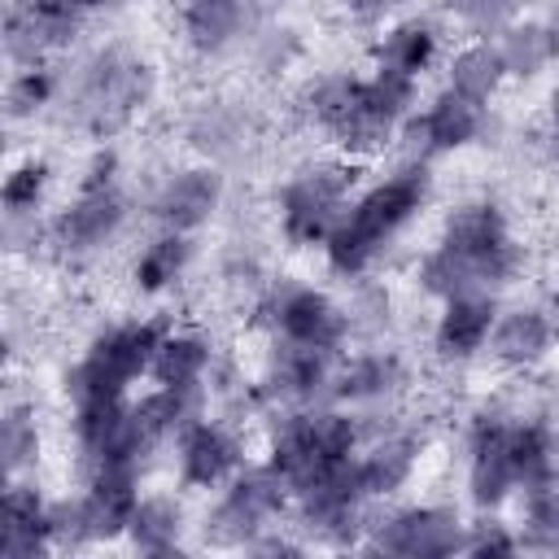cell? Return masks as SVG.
Masks as SVG:
<instances>
[{
    "label": "cell",
    "mask_w": 559,
    "mask_h": 559,
    "mask_svg": "<svg viewBox=\"0 0 559 559\" xmlns=\"http://www.w3.org/2000/svg\"><path fill=\"white\" fill-rule=\"evenodd\" d=\"M419 197H424V170H406V175H397V179L371 188V192L354 205V214H349L341 227L328 231V253H332V262H336L341 271L367 266V258L376 253V245L419 205Z\"/></svg>",
    "instance_id": "1"
},
{
    "label": "cell",
    "mask_w": 559,
    "mask_h": 559,
    "mask_svg": "<svg viewBox=\"0 0 559 559\" xmlns=\"http://www.w3.org/2000/svg\"><path fill=\"white\" fill-rule=\"evenodd\" d=\"M157 349H162V345H157V332H153V328H122V332L105 336V341L92 349V358H87L83 367H74L70 393H74L79 402H83V397H118L122 384L157 358Z\"/></svg>",
    "instance_id": "2"
},
{
    "label": "cell",
    "mask_w": 559,
    "mask_h": 559,
    "mask_svg": "<svg viewBox=\"0 0 559 559\" xmlns=\"http://www.w3.org/2000/svg\"><path fill=\"white\" fill-rule=\"evenodd\" d=\"M445 249L472 271L476 284H498V280H507L511 266H515V249H511L507 227H502V218H498L493 205H472V210H463V214L450 223V231H445Z\"/></svg>",
    "instance_id": "3"
},
{
    "label": "cell",
    "mask_w": 559,
    "mask_h": 559,
    "mask_svg": "<svg viewBox=\"0 0 559 559\" xmlns=\"http://www.w3.org/2000/svg\"><path fill=\"white\" fill-rule=\"evenodd\" d=\"M459 546V524L450 511H406L380 533V550L411 555V559H437Z\"/></svg>",
    "instance_id": "4"
},
{
    "label": "cell",
    "mask_w": 559,
    "mask_h": 559,
    "mask_svg": "<svg viewBox=\"0 0 559 559\" xmlns=\"http://www.w3.org/2000/svg\"><path fill=\"white\" fill-rule=\"evenodd\" d=\"M280 502H284L280 476H271V472L245 476V480L227 493V502L218 507V515H214V537H218V542H240V537L253 533V524L266 520Z\"/></svg>",
    "instance_id": "5"
},
{
    "label": "cell",
    "mask_w": 559,
    "mask_h": 559,
    "mask_svg": "<svg viewBox=\"0 0 559 559\" xmlns=\"http://www.w3.org/2000/svg\"><path fill=\"white\" fill-rule=\"evenodd\" d=\"M341 188H345V179L336 170H323V175H310V179L293 183L288 188V236L293 240H319L332 223Z\"/></svg>",
    "instance_id": "6"
},
{
    "label": "cell",
    "mask_w": 559,
    "mask_h": 559,
    "mask_svg": "<svg viewBox=\"0 0 559 559\" xmlns=\"http://www.w3.org/2000/svg\"><path fill=\"white\" fill-rule=\"evenodd\" d=\"M515 480V463H511V432L502 424H480L476 428V454H472V493L480 507L498 502Z\"/></svg>",
    "instance_id": "7"
},
{
    "label": "cell",
    "mask_w": 559,
    "mask_h": 559,
    "mask_svg": "<svg viewBox=\"0 0 559 559\" xmlns=\"http://www.w3.org/2000/svg\"><path fill=\"white\" fill-rule=\"evenodd\" d=\"M476 127H480V100H472V96H463V92L450 87V92L428 109V118L411 127V135H424L428 148H454V144L472 140Z\"/></svg>",
    "instance_id": "8"
},
{
    "label": "cell",
    "mask_w": 559,
    "mask_h": 559,
    "mask_svg": "<svg viewBox=\"0 0 559 559\" xmlns=\"http://www.w3.org/2000/svg\"><path fill=\"white\" fill-rule=\"evenodd\" d=\"M280 319H284V332H288L297 345L328 349V345H336V336H341V314H336L332 301L319 297V293H293V297L284 301Z\"/></svg>",
    "instance_id": "9"
},
{
    "label": "cell",
    "mask_w": 559,
    "mask_h": 559,
    "mask_svg": "<svg viewBox=\"0 0 559 559\" xmlns=\"http://www.w3.org/2000/svg\"><path fill=\"white\" fill-rule=\"evenodd\" d=\"M214 201H218V179H214L210 170H188V175H179V179L162 192L157 214H162L166 223H175V227H197V223L214 210Z\"/></svg>",
    "instance_id": "10"
},
{
    "label": "cell",
    "mask_w": 559,
    "mask_h": 559,
    "mask_svg": "<svg viewBox=\"0 0 559 559\" xmlns=\"http://www.w3.org/2000/svg\"><path fill=\"white\" fill-rule=\"evenodd\" d=\"M118 218H122V205H118V197H114L109 188L83 192V201L61 218V236H66V245H74V249H87V245L105 240V236L118 227Z\"/></svg>",
    "instance_id": "11"
},
{
    "label": "cell",
    "mask_w": 559,
    "mask_h": 559,
    "mask_svg": "<svg viewBox=\"0 0 559 559\" xmlns=\"http://www.w3.org/2000/svg\"><path fill=\"white\" fill-rule=\"evenodd\" d=\"M489 319H493V306L480 301V297H454L441 328H437V345L445 354H472L485 332H489Z\"/></svg>",
    "instance_id": "12"
},
{
    "label": "cell",
    "mask_w": 559,
    "mask_h": 559,
    "mask_svg": "<svg viewBox=\"0 0 559 559\" xmlns=\"http://www.w3.org/2000/svg\"><path fill=\"white\" fill-rule=\"evenodd\" d=\"M231 463H236V445L223 432H214V428H192L188 432V441H183V472H188L192 485L223 480L231 472Z\"/></svg>",
    "instance_id": "13"
},
{
    "label": "cell",
    "mask_w": 559,
    "mask_h": 559,
    "mask_svg": "<svg viewBox=\"0 0 559 559\" xmlns=\"http://www.w3.org/2000/svg\"><path fill=\"white\" fill-rule=\"evenodd\" d=\"M511 463H515V480L533 485L537 493L550 489V480H555V450H550V437L542 428L511 432Z\"/></svg>",
    "instance_id": "14"
},
{
    "label": "cell",
    "mask_w": 559,
    "mask_h": 559,
    "mask_svg": "<svg viewBox=\"0 0 559 559\" xmlns=\"http://www.w3.org/2000/svg\"><path fill=\"white\" fill-rule=\"evenodd\" d=\"M493 345H498V354H502V358H511V362H528V358H537V354L550 345V328H546V319H542V314L520 310V314L502 319V328H498Z\"/></svg>",
    "instance_id": "15"
},
{
    "label": "cell",
    "mask_w": 559,
    "mask_h": 559,
    "mask_svg": "<svg viewBox=\"0 0 559 559\" xmlns=\"http://www.w3.org/2000/svg\"><path fill=\"white\" fill-rule=\"evenodd\" d=\"M240 22V0H192L188 4V35L197 48H218Z\"/></svg>",
    "instance_id": "16"
},
{
    "label": "cell",
    "mask_w": 559,
    "mask_h": 559,
    "mask_svg": "<svg viewBox=\"0 0 559 559\" xmlns=\"http://www.w3.org/2000/svg\"><path fill=\"white\" fill-rule=\"evenodd\" d=\"M201 367H205V345H201V341H192V336L166 341V345L157 349V358H153L157 380H162V384H170V389H188V384L201 376Z\"/></svg>",
    "instance_id": "17"
},
{
    "label": "cell",
    "mask_w": 559,
    "mask_h": 559,
    "mask_svg": "<svg viewBox=\"0 0 559 559\" xmlns=\"http://www.w3.org/2000/svg\"><path fill=\"white\" fill-rule=\"evenodd\" d=\"M131 533H135V546L140 550L166 555L175 546V537H179V511L170 502H144L131 515Z\"/></svg>",
    "instance_id": "18"
},
{
    "label": "cell",
    "mask_w": 559,
    "mask_h": 559,
    "mask_svg": "<svg viewBox=\"0 0 559 559\" xmlns=\"http://www.w3.org/2000/svg\"><path fill=\"white\" fill-rule=\"evenodd\" d=\"M502 70H507L502 52H493V48H467L454 61V92H463L472 100H485L493 92V83H498Z\"/></svg>",
    "instance_id": "19"
},
{
    "label": "cell",
    "mask_w": 559,
    "mask_h": 559,
    "mask_svg": "<svg viewBox=\"0 0 559 559\" xmlns=\"http://www.w3.org/2000/svg\"><path fill=\"white\" fill-rule=\"evenodd\" d=\"M411 472V445L397 441V445H384L376 450L367 463H358V489L362 493H389L402 485V476Z\"/></svg>",
    "instance_id": "20"
},
{
    "label": "cell",
    "mask_w": 559,
    "mask_h": 559,
    "mask_svg": "<svg viewBox=\"0 0 559 559\" xmlns=\"http://www.w3.org/2000/svg\"><path fill=\"white\" fill-rule=\"evenodd\" d=\"M550 52H555L550 31H542V26H524V31H511V35H507L502 61H507V70H515V74H533Z\"/></svg>",
    "instance_id": "21"
},
{
    "label": "cell",
    "mask_w": 559,
    "mask_h": 559,
    "mask_svg": "<svg viewBox=\"0 0 559 559\" xmlns=\"http://www.w3.org/2000/svg\"><path fill=\"white\" fill-rule=\"evenodd\" d=\"M428 57H432V35L424 26H415V22L411 26H397L389 35V44H384V66H393L402 74H415Z\"/></svg>",
    "instance_id": "22"
},
{
    "label": "cell",
    "mask_w": 559,
    "mask_h": 559,
    "mask_svg": "<svg viewBox=\"0 0 559 559\" xmlns=\"http://www.w3.org/2000/svg\"><path fill=\"white\" fill-rule=\"evenodd\" d=\"M362 96H367V105L380 114V118H397L402 109H406V100H411V74H402V70H393V66H384L371 83H362Z\"/></svg>",
    "instance_id": "23"
},
{
    "label": "cell",
    "mask_w": 559,
    "mask_h": 559,
    "mask_svg": "<svg viewBox=\"0 0 559 559\" xmlns=\"http://www.w3.org/2000/svg\"><path fill=\"white\" fill-rule=\"evenodd\" d=\"M183 258H188V245L183 240H157L148 253H144V262H140V284L144 288H162L166 280H175V271L183 266Z\"/></svg>",
    "instance_id": "24"
},
{
    "label": "cell",
    "mask_w": 559,
    "mask_h": 559,
    "mask_svg": "<svg viewBox=\"0 0 559 559\" xmlns=\"http://www.w3.org/2000/svg\"><path fill=\"white\" fill-rule=\"evenodd\" d=\"M306 424H310L314 450H319L323 459L341 463V459L349 454V445H354V428H349V419H341V415H314V419H306Z\"/></svg>",
    "instance_id": "25"
},
{
    "label": "cell",
    "mask_w": 559,
    "mask_h": 559,
    "mask_svg": "<svg viewBox=\"0 0 559 559\" xmlns=\"http://www.w3.org/2000/svg\"><path fill=\"white\" fill-rule=\"evenodd\" d=\"M319 376H323V349H314V345L288 349V358H284V384H288V389L306 393V389L319 384Z\"/></svg>",
    "instance_id": "26"
},
{
    "label": "cell",
    "mask_w": 559,
    "mask_h": 559,
    "mask_svg": "<svg viewBox=\"0 0 559 559\" xmlns=\"http://www.w3.org/2000/svg\"><path fill=\"white\" fill-rule=\"evenodd\" d=\"M35 450V428L26 419V411H13L0 428V454H4V467H17L26 454Z\"/></svg>",
    "instance_id": "27"
},
{
    "label": "cell",
    "mask_w": 559,
    "mask_h": 559,
    "mask_svg": "<svg viewBox=\"0 0 559 559\" xmlns=\"http://www.w3.org/2000/svg\"><path fill=\"white\" fill-rule=\"evenodd\" d=\"M528 533L537 546H559V493H537L533 498V511H528Z\"/></svg>",
    "instance_id": "28"
},
{
    "label": "cell",
    "mask_w": 559,
    "mask_h": 559,
    "mask_svg": "<svg viewBox=\"0 0 559 559\" xmlns=\"http://www.w3.org/2000/svg\"><path fill=\"white\" fill-rule=\"evenodd\" d=\"M389 376H393V367H389V362H380V358H367V362H358L354 371H345V380H341V393H345V397L380 393V389L389 384Z\"/></svg>",
    "instance_id": "29"
},
{
    "label": "cell",
    "mask_w": 559,
    "mask_h": 559,
    "mask_svg": "<svg viewBox=\"0 0 559 559\" xmlns=\"http://www.w3.org/2000/svg\"><path fill=\"white\" fill-rule=\"evenodd\" d=\"M39 188H44V166H22V170L9 175V183H4V205H9V210H26V205H35Z\"/></svg>",
    "instance_id": "30"
},
{
    "label": "cell",
    "mask_w": 559,
    "mask_h": 559,
    "mask_svg": "<svg viewBox=\"0 0 559 559\" xmlns=\"http://www.w3.org/2000/svg\"><path fill=\"white\" fill-rule=\"evenodd\" d=\"M459 9H463L480 31H498V26L515 13V0H459Z\"/></svg>",
    "instance_id": "31"
},
{
    "label": "cell",
    "mask_w": 559,
    "mask_h": 559,
    "mask_svg": "<svg viewBox=\"0 0 559 559\" xmlns=\"http://www.w3.org/2000/svg\"><path fill=\"white\" fill-rule=\"evenodd\" d=\"M44 96H48V79L44 74H22L9 92V105H13V114H31Z\"/></svg>",
    "instance_id": "32"
},
{
    "label": "cell",
    "mask_w": 559,
    "mask_h": 559,
    "mask_svg": "<svg viewBox=\"0 0 559 559\" xmlns=\"http://www.w3.org/2000/svg\"><path fill=\"white\" fill-rule=\"evenodd\" d=\"M507 550H511V537H502V533H480L472 542V555H507Z\"/></svg>",
    "instance_id": "33"
},
{
    "label": "cell",
    "mask_w": 559,
    "mask_h": 559,
    "mask_svg": "<svg viewBox=\"0 0 559 559\" xmlns=\"http://www.w3.org/2000/svg\"><path fill=\"white\" fill-rule=\"evenodd\" d=\"M345 4H349L354 13H376V9L384 4V0H345Z\"/></svg>",
    "instance_id": "34"
},
{
    "label": "cell",
    "mask_w": 559,
    "mask_h": 559,
    "mask_svg": "<svg viewBox=\"0 0 559 559\" xmlns=\"http://www.w3.org/2000/svg\"><path fill=\"white\" fill-rule=\"evenodd\" d=\"M550 39H555V48H559V13H555V26H550Z\"/></svg>",
    "instance_id": "35"
},
{
    "label": "cell",
    "mask_w": 559,
    "mask_h": 559,
    "mask_svg": "<svg viewBox=\"0 0 559 559\" xmlns=\"http://www.w3.org/2000/svg\"><path fill=\"white\" fill-rule=\"evenodd\" d=\"M66 4H105V0H66Z\"/></svg>",
    "instance_id": "36"
},
{
    "label": "cell",
    "mask_w": 559,
    "mask_h": 559,
    "mask_svg": "<svg viewBox=\"0 0 559 559\" xmlns=\"http://www.w3.org/2000/svg\"><path fill=\"white\" fill-rule=\"evenodd\" d=\"M555 122H559V92H555Z\"/></svg>",
    "instance_id": "37"
}]
</instances>
